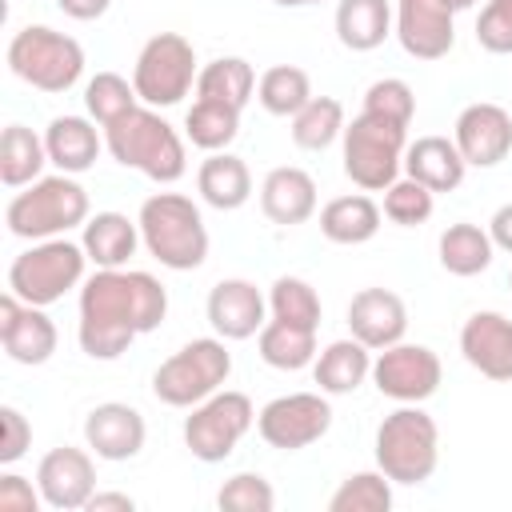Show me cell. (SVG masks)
I'll return each mask as SVG.
<instances>
[{
  "label": "cell",
  "instance_id": "cell-1",
  "mask_svg": "<svg viewBox=\"0 0 512 512\" xmlns=\"http://www.w3.org/2000/svg\"><path fill=\"white\" fill-rule=\"evenodd\" d=\"M168 316V292L140 268H96L80 284L76 340L92 360H116L144 332H156Z\"/></svg>",
  "mask_w": 512,
  "mask_h": 512
},
{
  "label": "cell",
  "instance_id": "cell-2",
  "mask_svg": "<svg viewBox=\"0 0 512 512\" xmlns=\"http://www.w3.org/2000/svg\"><path fill=\"white\" fill-rule=\"evenodd\" d=\"M104 148L112 152L116 164H124L156 184H176L188 172L184 136L160 116V108H148V104H136L116 124H108Z\"/></svg>",
  "mask_w": 512,
  "mask_h": 512
},
{
  "label": "cell",
  "instance_id": "cell-3",
  "mask_svg": "<svg viewBox=\"0 0 512 512\" xmlns=\"http://www.w3.org/2000/svg\"><path fill=\"white\" fill-rule=\"evenodd\" d=\"M140 240L160 268L192 272L208 260V228L200 216V204L184 192H156L140 204Z\"/></svg>",
  "mask_w": 512,
  "mask_h": 512
},
{
  "label": "cell",
  "instance_id": "cell-4",
  "mask_svg": "<svg viewBox=\"0 0 512 512\" xmlns=\"http://www.w3.org/2000/svg\"><path fill=\"white\" fill-rule=\"evenodd\" d=\"M88 212L92 204L84 184L68 172H52L16 188V196L4 208V224L20 240H52V236H68L72 228H84Z\"/></svg>",
  "mask_w": 512,
  "mask_h": 512
},
{
  "label": "cell",
  "instance_id": "cell-5",
  "mask_svg": "<svg viewBox=\"0 0 512 512\" xmlns=\"http://www.w3.org/2000/svg\"><path fill=\"white\" fill-rule=\"evenodd\" d=\"M376 468L392 484H424L440 464V428L420 404H400L376 428Z\"/></svg>",
  "mask_w": 512,
  "mask_h": 512
},
{
  "label": "cell",
  "instance_id": "cell-6",
  "mask_svg": "<svg viewBox=\"0 0 512 512\" xmlns=\"http://www.w3.org/2000/svg\"><path fill=\"white\" fill-rule=\"evenodd\" d=\"M404 148H408V124L360 112L352 116V124H344L340 136L344 176L360 192H384L404 172Z\"/></svg>",
  "mask_w": 512,
  "mask_h": 512
},
{
  "label": "cell",
  "instance_id": "cell-7",
  "mask_svg": "<svg viewBox=\"0 0 512 512\" xmlns=\"http://www.w3.org/2000/svg\"><path fill=\"white\" fill-rule=\"evenodd\" d=\"M8 72L24 80L36 92L60 96L80 84L84 76V48L68 32H56L48 24H28L8 40Z\"/></svg>",
  "mask_w": 512,
  "mask_h": 512
},
{
  "label": "cell",
  "instance_id": "cell-8",
  "mask_svg": "<svg viewBox=\"0 0 512 512\" xmlns=\"http://www.w3.org/2000/svg\"><path fill=\"white\" fill-rule=\"evenodd\" d=\"M88 252L84 244L68 240V236H52V240H32V248H24L12 264H8V292H16L24 304H56L64 300L72 288L84 284V268H88Z\"/></svg>",
  "mask_w": 512,
  "mask_h": 512
},
{
  "label": "cell",
  "instance_id": "cell-9",
  "mask_svg": "<svg viewBox=\"0 0 512 512\" xmlns=\"http://www.w3.org/2000/svg\"><path fill=\"white\" fill-rule=\"evenodd\" d=\"M232 376V352L220 336H196L152 372V396L168 408H192Z\"/></svg>",
  "mask_w": 512,
  "mask_h": 512
},
{
  "label": "cell",
  "instance_id": "cell-10",
  "mask_svg": "<svg viewBox=\"0 0 512 512\" xmlns=\"http://www.w3.org/2000/svg\"><path fill=\"white\" fill-rule=\"evenodd\" d=\"M196 48L180 32H156L132 68V88L148 108H172L196 88Z\"/></svg>",
  "mask_w": 512,
  "mask_h": 512
},
{
  "label": "cell",
  "instance_id": "cell-11",
  "mask_svg": "<svg viewBox=\"0 0 512 512\" xmlns=\"http://www.w3.org/2000/svg\"><path fill=\"white\" fill-rule=\"evenodd\" d=\"M256 424V408L244 392H232V388H220L212 392L208 400L192 404L188 416H184V444L196 460L204 464H220L236 452V444L252 432Z\"/></svg>",
  "mask_w": 512,
  "mask_h": 512
},
{
  "label": "cell",
  "instance_id": "cell-12",
  "mask_svg": "<svg viewBox=\"0 0 512 512\" xmlns=\"http://www.w3.org/2000/svg\"><path fill=\"white\" fill-rule=\"evenodd\" d=\"M328 428H332L328 392H288V396L268 400L256 412L260 440L268 448H280V452H300V448L316 444Z\"/></svg>",
  "mask_w": 512,
  "mask_h": 512
},
{
  "label": "cell",
  "instance_id": "cell-13",
  "mask_svg": "<svg viewBox=\"0 0 512 512\" xmlns=\"http://www.w3.org/2000/svg\"><path fill=\"white\" fill-rule=\"evenodd\" d=\"M444 380V364L428 344H388L372 356V384L380 396L396 404H424L436 396Z\"/></svg>",
  "mask_w": 512,
  "mask_h": 512
},
{
  "label": "cell",
  "instance_id": "cell-14",
  "mask_svg": "<svg viewBox=\"0 0 512 512\" xmlns=\"http://www.w3.org/2000/svg\"><path fill=\"white\" fill-rule=\"evenodd\" d=\"M392 36L412 60H444L456 44V4L452 0H396Z\"/></svg>",
  "mask_w": 512,
  "mask_h": 512
},
{
  "label": "cell",
  "instance_id": "cell-15",
  "mask_svg": "<svg viewBox=\"0 0 512 512\" xmlns=\"http://www.w3.org/2000/svg\"><path fill=\"white\" fill-rule=\"evenodd\" d=\"M0 344L12 364L36 368L52 360L60 332L40 304H24L16 292H4L0 296Z\"/></svg>",
  "mask_w": 512,
  "mask_h": 512
},
{
  "label": "cell",
  "instance_id": "cell-16",
  "mask_svg": "<svg viewBox=\"0 0 512 512\" xmlns=\"http://www.w3.org/2000/svg\"><path fill=\"white\" fill-rule=\"evenodd\" d=\"M36 488H40L44 504L56 508V512L88 508V500L96 492V460H92V448L60 444V448L44 452L40 464H36Z\"/></svg>",
  "mask_w": 512,
  "mask_h": 512
},
{
  "label": "cell",
  "instance_id": "cell-17",
  "mask_svg": "<svg viewBox=\"0 0 512 512\" xmlns=\"http://www.w3.org/2000/svg\"><path fill=\"white\" fill-rule=\"evenodd\" d=\"M452 140L468 168H496L512 152V112L492 100H476L456 116Z\"/></svg>",
  "mask_w": 512,
  "mask_h": 512
},
{
  "label": "cell",
  "instance_id": "cell-18",
  "mask_svg": "<svg viewBox=\"0 0 512 512\" xmlns=\"http://www.w3.org/2000/svg\"><path fill=\"white\" fill-rule=\"evenodd\" d=\"M204 312L220 340H252L268 324V296L244 276H224L212 284Z\"/></svg>",
  "mask_w": 512,
  "mask_h": 512
},
{
  "label": "cell",
  "instance_id": "cell-19",
  "mask_svg": "<svg viewBox=\"0 0 512 512\" xmlns=\"http://www.w3.org/2000/svg\"><path fill=\"white\" fill-rule=\"evenodd\" d=\"M144 440H148V424L132 404L104 400L84 416V444L92 448L96 460H112V464L132 460L140 456Z\"/></svg>",
  "mask_w": 512,
  "mask_h": 512
},
{
  "label": "cell",
  "instance_id": "cell-20",
  "mask_svg": "<svg viewBox=\"0 0 512 512\" xmlns=\"http://www.w3.org/2000/svg\"><path fill=\"white\" fill-rule=\"evenodd\" d=\"M460 356L488 380H512V320L496 308L472 312L460 328Z\"/></svg>",
  "mask_w": 512,
  "mask_h": 512
},
{
  "label": "cell",
  "instance_id": "cell-21",
  "mask_svg": "<svg viewBox=\"0 0 512 512\" xmlns=\"http://www.w3.org/2000/svg\"><path fill=\"white\" fill-rule=\"evenodd\" d=\"M348 332L372 352L400 344L408 332V308L392 288H360L348 300Z\"/></svg>",
  "mask_w": 512,
  "mask_h": 512
},
{
  "label": "cell",
  "instance_id": "cell-22",
  "mask_svg": "<svg viewBox=\"0 0 512 512\" xmlns=\"http://www.w3.org/2000/svg\"><path fill=\"white\" fill-rule=\"evenodd\" d=\"M260 212L280 228H296V224L312 220L316 216V180L296 164L272 168L260 180Z\"/></svg>",
  "mask_w": 512,
  "mask_h": 512
},
{
  "label": "cell",
  "instance_id": "cell-23",
  "mask_svg": "<svg viewBox=\"0 0 512 512\" xmlns=\"http://www.w3.org/2000/svg\"><path fill=\"white\" fill-rule=\"evenodd\" d=\"M44 148H48V164L56 172L80 176L100 160L104 136L92 116H52L44 128Z\"/></svg>",
  "mask_w": 512,
  "mask_h": 512
},
{
  "label": "cell",
  "instance_id": "cell-24",
  "mask_svg": "<svg viewBox=\"0 0 512 512\" xmlns=\"http://www.w3.org/2000/svg\"><path fill=\"white\" fill-rule=\"evenodd\" d=\"M464 156L456 148V140L448 136H420L404 148V176L420 180L432 192H456L464 184Z\"/></svg>",
  "mask_w": 512,
  "mask_h": 512
},
{
  "label": "cell",
  "instance_id": "cell-25",
  "mask_svg": "<svg viewBox=\"0 0 512 512\" xmlns=\"http://www.w3.org/2000/svg\"><path fill=\"white\" fill-rule=\"evenodd\" d=\"M196 192L216 212H236L252 196V172L236 152H208L196 168Z\"/></svg>",
  "mask_w": 512,
  "mask_h": 512
},
{
  "label": "cell",
  "instance_id": "cell-26",
  "mask_svg": "<svg viewBox=\"0 0 512 512\" xmlns=\"http://www.w3.org/2000/svg\"><path fill=\"white\" fill-rule=\"evenodd\" d=\"M80 244L96 268H128V260L144 240H140V224L128 220L124 212H96L84 220Z\"/></svg>",
  "mask_w": 512,
  "mask_h": 512
},
{
  "label": "cell",
  "instance_id": "cell-27",
  "mask_svg": "<svg viewBox=\"0 0 512 512\" xmlns=\"http://www.w3.org/2000/svg\"><path fill=\"white\" fill-rule=\"evenodd\" d=\"M312 380L328 396H352L364 380H372V348L360 344L356 336L332 340L324 352L312 360Z\"/></svg>",
  "mask_w": 512,
  "mask_h": 512
},
{
  "label": "cell",
  "instance_id": "cell-28",
  "mask_svg": "<svg viewBox=\"0 0 512 512\" xmlns=\"http://www.w3.org/2000/svg\"><path fill=\"white\" fill-rule=\"evenodd\" d=\"M380 220H384V208L372 196H364V192L336 196V200H328L320 208V232H324V240L344 244V248L368 244L380 232Z\"/></svg>",
  "mask_w": 512,
  "mask_h": 512
},
{
  "label": "cell",
  "instance_id": "cell-29",
  "mask_svg": "<svg viewBox=\"0 0 512 512\" xmlns=\"http://www.w3.org/2000/svg\"><path fill=\"white\" fill-rule=\"evenodd\" d=\"M436 256H440V268H444L448 276L468 280V276H480V272L492 264L496 244H492L488 228L468 224V220H456V224H448V228L440 232Z\"/></svg>",
  "mask_w": 512,
  "mask_h": 512
},
{
  "label": "cell",
  "instance_id": "cell-30",
  "mask_svg": "<svg viewBox=\"0 0 512 512\" xmlns=\"http://www.w3.org/2000/svg\"><path fill=\"white\" fill-rule=\"evenodd\" d=\"M392 36L388 0H340L336 4V40L348 52H372Z\"/></svg>",
  "mask_w": 512,
  "mask_h": 512
},
{
  "label": "cell",
  "instance_id": "cell-31",
  "mask_svg": "<svg viewBox=\"0 0 512 512\" xmlns=\"http://www.w3.org/2000/svg\"><path fill=\"white\" fill-rule=\"evenodd\" d=\"M256 352L268 368L300 372V368H312V360H316V332L268 316V324L256 332Z\"/></svg>",
  "mask_w": 512,
  "mask_h": 512
},
{
  "label": "cell",
  "instance_id": "cell-32",
  "mask_svg": "<svg viewBox=\"0 0 512 512\" xmlns=\"http://www.w3.org/2000/svg\"><path fill=\"white\" fill-rule=\"evenodd\" d=\"M44 164H48L44 136H36L24 124H8L4 136H0V180H4V188H24V184L40 180Z\"/></svg>",
  "mask_w": 512,
  "mask_h": 512
},
{
  "label": "cell",
  "instance_id": "cell-33",
  "mask_svg": "<svg viewBox=\"0 0 512 512\" xmlns=\"http://www.w3.org/2000/svg\"><path fill=\"white\" fill-rule=\"evenodd\" d=\"M240 112L224 100H192V108L184 112V136L200 148V152H228V144L240 136Z\"/></svg>",
  "mask_w": 512,
  "mask_h": 512
},
{
  "label": "cell",
  "instance_id": "cell-34",
  "mask_svg": "<svg viewBox=\"0 0 512 512\" xmlns=\"http://www.w3.org/2000/svg\"><path fill=\"white\" fill-rule=\"evenodd\" d=\"M196 96L200 100H224L232 108H244L256 96V72L244 56H216L200 68L196 76Z\"/></svg>",
  "mask_w": 512,
  "mask_h": 512
},
{
  "label": "cell",
  "instance_id": "cell-35",
  "mask_svg": "<svg viewBox=\"0 0 512 512\" xmlns=\"http://www.w3.org/2000/svg\"><path fill=\"white\" fill-rule=\"evenodd\" d=\"M344 104L336 96H312L292 116V144L304 152H324L344 136Z\"/></svg>",
  "mask_w": 512,
  "mask_h": 512
},
{
  "label": "cell",
  "instance_id": "cell-36",
  "mask_svg": "<svg viewBox=\"0 0 512 512\" xmlns=\"http://www.w3.org/2000/svg\"><path fill=\"white\" fill-rule=\"evenodd\" d=\"M256 100L268 116H296L308 100H312V80L304 68L296 64H272L260 80H256Z\"/></svg>",
  "mask_w": 512,
  "mask_h": 512
},
{
  "label": "cell",
  "instance_id": "cell-37",
  "mask_svg": "<svg viewBox=\"0 0 512 512\" xmlns=\"http://www.w3.org/2000/svg\"><path fill=\"white\" fill-rule=\"evenodd\" d=\"M320 296L304 276H276L268 288V316L296 324V328H320Z\"/></svg>",
  "mask_w": 512,
  "mask_h": 512
},
{
  "label": "cell",
  "instance_id": "cell-38",
  "mask_svg": "<svg viewBox=\"0 0 512 512\" xmlns=\"http://www.w3.org/2000/svg\"><path fill=\"white\" fill-rule=\"evenodd\" d=\"M140 104V96H136V88H132V80H124L120 72H96L88 84H84V112L100 124V128H108V124H116L124 112H132Z\"/></svg>",
  "mask_w": 512,
  "mask_h": 512
},
{
  "label": "cell",
  "instance_id": "cell-39",
  "mask_svg": "<svg viewBox=\"0 0 512 512\" xmlns=\"http://www.w3.org/2000/svg\"><path fill=\"white\" fill-rule=\"evenodd\" d=\"M392 508V480L372 472H352L340 480V488L328 496V512H388Z\"/></svg>",
  "mask_w": 512,
  "mask_h": 512
},
{
  "label": "cell",
  "instance_id": "cell-40",
  "mask_svg": "<svg viewBox=\"0 0 512 512\" xmlns=\"http://www.w3.org/2000/svg\"><path fill=\"white\" fill-rule=\"evenodd\" d=\"M432 208H436V192L424 188V184L412 180V176H400V180H392V184L384 188V216H388L392 224H400V228L424 224V220L432 216Z\"/></svg>",
  "mask_w": 512,
  "mask_h": 512
},
{
  "label": "cell",
  "instance_id": "cell-41",
  "mask_svg": "<svg viewBox=\"0 0 512 512\" xmlns=\"http://www.w3.org/2000/svg\"><path fill=\"white\" fill-rule=\"evenodd\" d=\"M216 508L220 512H272L276 508V492L260 472H236V476H228L220 484Z\"/></svg>",
  "mask_w": 512,
  "mask_h": 512
},
{
  "label": "cell",
  "instance_id": "cell-42",
  "mask_svg": "<svg viewBox=\"0 0 512 512\" xmlns=\"http://www.w3.org/2000/svg\"><path fill=\"white\" fill-rule=\"evenodd\" d=\"M360 112L388 116V120H396V124H412V116H416V92H412L408 80H400V76L372 80L368 92H364V108H360Z\"/></svg>",
  "mask_w": 512,
  "mask_h": 512
},
{
  "label": "cell",
  "instance_id": "cell-43",
  "mask_svg": "<svg viewBox=\"0 0 512 512\" xmlns=\"http://www.w3.org/2000/svg\"><path fill=\"white\" fill-rule=\"evenodd\" d=\"M476 44L492 56L512 52V0H488L476 16Z\"/></svg>",
  "mask_w": 512,
  "mask_h": 512
},
{
  "label": "cell",
  "instance_id": "cell-44",
  "mask_svg": "<svg viewBox=\"0 0 512 512\" xmlns=\"http://www.w3.org/2000/svg\"><path fill=\"white\" fill-rule=\"evenodd\" d=\"M0 464H16L24 452H28V444H32V424H28V416L20 412V408H12V404H0Z\"/></svg>",
  "mask_w": 512,
  "mask_h": 512
},
{
  "label": "cell",
  "instance_id": "cell-45",
  "mask_svg": "<svg viewBox=\"0 0 512 512\" xmlns=\"http://www.w3.org/2000/svg\"><path fill=\"white\" fill-rule=\"evenodd\" d=\"M44 504L40 488L16 472H4L0 476V512H36Z\"/></svg>",
  "mask_w": 512,
  "mask_h": 512
},
{
  "label": "cell",
  "instance_id": "cell-46",
  "mask_svg": "<svg viewBox=\"0 0 512 512\" xmlns=\"http://www.w3.org/2000/svg\"><path fill=\"white\" fill-rule=\"evenodd\" d=\"M488 236L500 252H512V204H500L488 220Z\"/></svg>",
  "mask_w": 512,
  "mask_h": 512
},
{
  "label": "cell",
  "instance_id": "cell-47",
  "mask_svg": "<svg viewBox=\"0 0 512 512\" xmlns=\"http://www.w3.org/2000/svg\"><path fill=\"white\" fill-rule=\"evenodd\" d=\"M56 8L72 20H100L112 8V0H56Z\"/></svg>",
  "mask_w": 512,
  "mask_h": 512
},
{
  "label": "cell",
  "instance_id": "cell-48",
  "mask_svg": "<svg viewBox=\"0 0 512 512\" xmlns=\"http://www.w3.org/2000/svg\"><path fill=\"white\" fill-rule=\"evenodd\" d=\"M136 500L128 492H92L88 500V512H132Z\"/></svg>",
  "mask_w": 512,
  "mask_h": 512
},
{
  "label": "cell",
  "instance_id": "cell-49",
  "mask_svg": "<svg viewBox=\"0 0 512 512\" xmlns=\"http://www.w3.org/2000/svg\"><path fill=\"white\" fill-rule=\"evenodd\" d=\"M272 4H280V8H308V4H320V0H272Z\"/></svg>",
  "mask_w": 512,
  "mask_h": 512
},
{
  "label": "cell",
  "instance_id": "cell-50",
  "mask_svg": "<svg viewBox=\"0 0 512 512\" xmlns=\"http://www.w3.org/2000/svg\"><path fill=\"white\" fill-rule=\"evenodd\" d=\"M456 4V12H464V8H472V4H480V0H452Z\"/></svg>",
  "mask_w": 512,
  "mask_h": 512
},
{
  "label": "cell",
  "instance_id": "cell-51",
  "mask_svg": "<svg viewBox=\"0 0 512 512\" xmlns=\"http://www.w3.org/2000/svg\"><path fill=\"white\" fill-rule=\"evenodd\" d=\"M508 288H512V272H508Z\"/></svg>",
  "mask_w": 512,
  "mask_h": 512
}]
</instances>
